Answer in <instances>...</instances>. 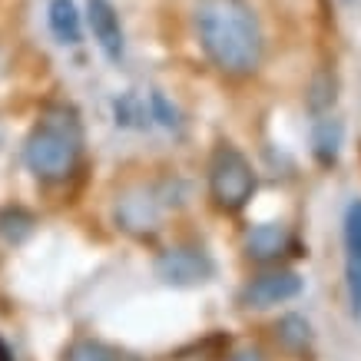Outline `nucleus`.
<instances>
[{
	"label": "nucleus",
	"mask_w": 361,
	"mask_h": 361,
	"mask_svg": "<svg viewBox=\"0 0 361 361\" xmlns=\"http://www.w3.org/2000/svg\"><path fill=\"white\" fill-rule=\"evenodd\" d=\"M196 37L206 60L226 77H252L262 66L265 37L249 0H196Z\"/></svg>",
	"instance_id": "nucleus-1"
},
{
	"label": "nucleus",
	"mask_w": 361,
	"mask_h": 361,
	"mask_svg": "<svg viewBox=\"0 0 361 361\" xmlns=\"http://www.w3.org/2000/svg\"><path fill=\"white\" fill-rule=\"evenodd\" d=\"M80 156H83V126L80 113L66 103L47 106L40 123L30 130L23 142V163L44 183H63L73 176Z\"/></svg>",
	"instance_id": "nucleus-2"
},
{
	"label": "nucleus",
	"mask_w": 361,
	"mask_h": 361,
	"mask_svg": "<svg viewBox=\"0 0 361 361\" xmlns=\"http://www.w3.org/2000/svg\"><path fill=\"white\" fill-rule=\"evenodd\" d=\"M259 189V176L252 169L249 156L232 142H216L209 156V196L219 212H242Z\"/></svg>",
	"instance_id": "nucleus-3"
},
{
	"label": "nucleus",
	"mask_w": 361,
	"mask_h": 361,
	"mask_svg": "<svg viewBox=\"0 0 361 361\" xmlns=\"http://www.w3.org/2000/svg\"><path fill=\"white\" fill-rule=\"evenodd\" d=\"M153 272L163 285H173V288H196V285H206L212 275H216V262L206 249L199 245H173L156 255Z\"/></svg>",
	"instance_id": "nucleus-4"
},
{
	"label": "nucleus",
	"mask_w": 361,
	"mask_h": 361,
	"mask_svg": "<svg viewBox=\"0 0 361 361\" xmlns=\"http://www.w3.org/2000/svg\"><path fill=\"white\" fill-rule=\"evenodd\" d=\"M305 292V279L292 269H275V272H265L259 279H252L245 288L239 292V305L242 308H275L285 305Z\"/></svg>",
	"instance_id": "nucleus-5"
},
{
	"label": "nucleus",
	"mask_w": 361,
	"mask_h": 361,
	"mask_svg": "<svg viewBox=\"0 0 361 361\" xmlns=\"http://www.w3.org/2000/svg\"><path fill=\"white\" fill-rule=\"evenodd\" d=\"M341 242H345V288H348L351 318L361 322V199H351L341 216Z\"/></svg>",
	"instance_id": "nucleus-6"
},
{
	"label": "nucleus",
	"mask_w": 361,
	"mask_h": 361,
	"mask_svg": "<svg viewBox=\"0 0 361 361\" xmlns=\"http://www.w3.org/2000/svg\"><path fill=\"white\" fill-rule=\"evenodd\" d=\"M87 23L103 56L110 63H120L123 54H126V37H123V23L113 0H87Z\"/></svg>",
	"instance_id": "nucleus-7"
},
{
	"label": "nucleus",
	"mask_w": 361,
	"mask_h": 361,
	"mask_svg": "<svg viewBox=\"0 0 361 361\" xmlns=\"http://www.w3.org/2000/svg\"><path fill=\"white\" fill-rule=\"evenodd\" d=\"M245 255L252 262H279L282 255H298L302 259L308 252L292 239V232L285 229L282 222H262L245 235Z\"/></svg>",
	"instance_id": "nucleus-8"
},
{
	"label": "nucleus",
	"mask_w": 361,
	"mask_h": 361,
	"mask_svg": "<svg viewBox=\"0 0 361 361\" xmlns=\"http://www.w3.org/2000/svg\"><path fill=\"white\" fill-rule=\"evenodd\" d=\"M341 142H345V126H341V120L322 113V116L312 123V156H315V163L322 166V169L338 166Z\"/></svg>",
	"instance_id": "nucleus-9"
},
{
	"label": "nucleus",
	"mask_w": 361,
	"mask_h": 361,
	"mask_svg": "<svg viewBox=\"0 0 361 361\" xmlns=\"http://www.w3.org/2000/svg\"><path fill=\"white\" fill-rule=\"evenodd\" d=\"M116 222L133 235H153L159 229V209L149 196H126L116 202Z\"/></svg>",
	"instance_id": "nucleus-10"
},
{
	"label": "nucleus",
	"mask_w": 361,
	"mask_h": 361,
	"mask_svg": "<svg viewBox=\"0 0 361 361\" xmlns=\"http://www.w3.org/2000/svg\"><path fill=\"white\" fill-rule=\"evenodd\" d=\"M47 27L60 47H77L83 40V17L73 0H50L47 4Z\"/></svg>",
	"instance_id": "nucleus-11"
},
{
	"label": "nucleus",
	"mask_w": 361,
	"mask_h": 361,
	"mask_svg": "<svg viewBox=\"0 0 361 361\" xmlns=\"http://www.w3.org/2000/svg\"><path fill=\"white\" fill-rule=\"evenodd\" d=\"M312 325H308L305 315H295V312H288L275 322V341L282 345L288 355H305L312 348Z\"/></svg>",
	"instance_id": "nucleus-12"
},
{
	"label": "nucleus",
	"mask_w": 361,
	"mask_h": 361,
	"mask_svg": "<svg viewBox=\"0 0 361 361\" xmlns=\"http://www.w3.org/2000/svg\"><path fill=\"white\" fill-rule=\"evenodd\" d=\"M37 232V216L23 206H4L0 209V235L11 245H23Z\"/></svg>",
	"instance_id": "nucleus-13"
},
{
	"label": "nucleus",
	"mask_w": 361,
	"mask_h": 361,
	"mask_svg": "<svg viewBox=\"0 0 361 361\" xmlns=\"http://www.w3.org/2000/svg\"><path fill=\"white\" fill-rule=\"evenodd\" d=\"M335 99H338V77L331 73V70H318L312 83H308V113L312 116H322V113H329L335 106Z\"/></svg>",
	"instance_id": "nucleus-14"
},
{
	"label": "nucleus",
	"mask_w": 361,
	"mask_h": 361,
	"mask_svg": "<svg viewBox=\"0 0 361 361\" xmlns=\"http://www.w3.org/2000/svg\"><path fill=\"white\" fill-rule=\"evenodd\" d=\"M146 106L140 103V97L136 93H123V97L113 99V120H116V126H123V130H140V126H146Z\"/></svg>",
	"instance_id": "nucleus-15"
},
{
	"label": "nucleus",
	"mask_w": 361,
	"mask_h": 361,
	"mask_svg": "<svg viewBox=\"0 0 361 361\" xmlns=\"http://www.w3.org/2000/svg\"><path fill=\"white\" fill-rule=\"evenodd\" d=\"M60 361H123V355L113 348V345H103V341H93V338H80L63 351Z\"/></svg>",
	"instance_id": "nucleus-16"
},
{
	"label": "nucleus",
	"mask_w": 361,
	"mask_h": 361,
	"mask_svg": "<svg viewBox=\"0 0 361 361\" xmlns=\"http://www.w3.org/2000/svg\"><path fill=\"white\" fill-rule=\"evenodd\" d=\"M149 120H156L163 130H179V110H176L173 103H169V97L159 93V90L149 93Z\"/></svg>",
	"instance_id": "nucleus-17"
},
{
	"label": "nucleus",
	"mask_w": 361,
	"mask_h": 361,
	"mask_svg": "<svg viewBox=\"0 0 361 361\" xmlns=\"http://www.w3.org/2000/svg\"><path fill=\"white\" fill-rule=\"evenodd\" d=\"M232 361H262V355H259V351H239Z\"/></svg>",
	"instance_id": "nucleus-18"
},
{
	"label": "nucleus",
	"mask_w": 361,
	"mask_h": 361,
	"mask_svg": "<svg viewBox=\"0 0 361 361\" xmlns=\"http://www.w3.org/2000/svg\"><path fill=\"white\" fill-rule=\"evenodd\" d=\"M0 361H13V351H11V345L0 338Z\"/></svg>",
	"instance_id": "nucleus-19"
}]
</instances>
